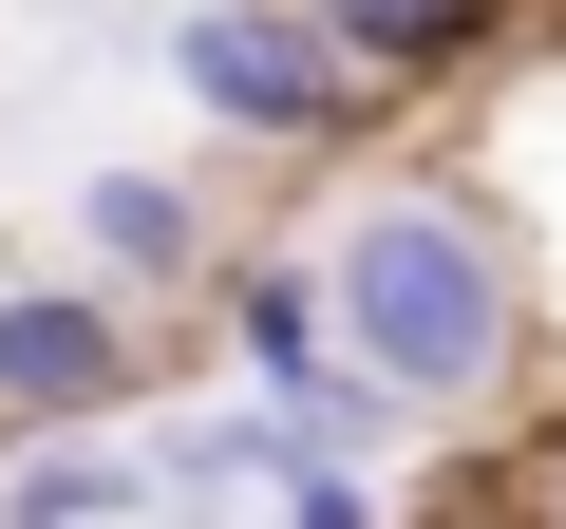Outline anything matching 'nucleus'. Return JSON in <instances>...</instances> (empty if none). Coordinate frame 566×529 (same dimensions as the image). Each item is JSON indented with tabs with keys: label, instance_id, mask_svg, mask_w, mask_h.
<instances>
[{
	"label": "nucleus",
	"instance_id": "6e6552de",
	"mask_svg": "<svg viewBox=\"0 0 566 529\" xmlns=\"http://www.w3.org/2000/svg\"><path fill=\"white\" fill-rule=\"evenodd\" d=\"M547 529H566V454H547Z\"/></svg>",
	"mask_w": 566,
	"mask_h": 529
},
{
	"label": "nucleus",
	"instance_id": "7ed1b4c3",
	"mask_svg": "<svg viewBox=\"0 0 566 529\" xmlns=\"http://www.w3.org/2000/svg\"><path fill=\"white\" fill-rule=\"evenodd\" d=\"M151 397V322L114 284H0V435H95Z\"/></svg>",
	"mask_w": 566,
	"mask_h": 529
},
{
	"label": "nucleus",
	"instance_id": "f03ea898",
	"mask_svg": "<svg viewBox=\"0 0 566 529\" xmlns=\"http://www.w3.org/2000/svg\"><path fill=\"white\" fill-rule=\"evenodd\" d=\"M170 95L227 133V152H340L378 95H359V58L303 20V0H189L170 20Z\"/></svg>",
	"mask_w": 566,
	"mask_h": 529
},
{
	"label": "nucleus",
	"instance_id": "20e7f679",
	"mask_svg": "<svg viewBox=\"0 0 566 529\" xmlns=\"http://www.w3.org/2000/svg\"><path fill=\"white\" fill-rule=\"evenodd\" d=\"M208 264H227L208 170H151V152L76 170V284H114V303H208Z\"/></svg>",
	"mask_w": 566,
	"mask_h": 529
},
{
	"label": "nucleus",
	"instance_id": "f257e3e1",
	"mask_svg": "<svg viewBox=\"0 0 566 529\" xmlns=\"http://www.w3.org/2000/svg\"><path fill=\"white\" fill-rule=\"evenodd\" d=\"M322 341H340L397 416H472V397H510V360H528V264H510V227H491L472 189L397 170V189H359V208L322 227Z\"/></svg>",
	"mask_w": 566,
	"mask_h": 529
},
{
	"label": "nucleus",
	"instance_id": "423d86ee",
	"mask_svg": "<svg viewBox=\"0 0 566 529\" xmlns=\"http://www.w3.org/2000/svg\"><path fill=\"white\" fill-rule=\"evenodd\" d=\"M303 20L359 58V95H453V76L510 39V0H303Z\"/></svg>",
	"mask_w": 566,
	"mask_h": 529
},
{
	"label": "nucleus",
	"instance_id": "0eeeda50",
	"mask_svg": "<svg viewBox=\"0 0 566 529\" xmlns=\"http://www.w3.org/2000/svg\"><path fill=\"white\" fill-rule=\"evenodd\" d=\"M245 491H264V529H397L378 510V454H264Z\"/></svg>",
	"mask_w": 566,
	"mask_h": 529
},
{
	"label": "nucleus",
	"instance_id": "39448f33",
	"mask_svg": "<svg viewBox=\"0 0 566 529\" xmlns=\"http://www.w3.org/2000/svg\"><path fill=\"white\" fill-rule=\"evenodd\" d=\"M189 491H170V435H133V416H95V435H39L20 473H0V529H170Z\"/></svg>",
	"mask_w": 566,
	"mask_h": 529
}]
</instances>
